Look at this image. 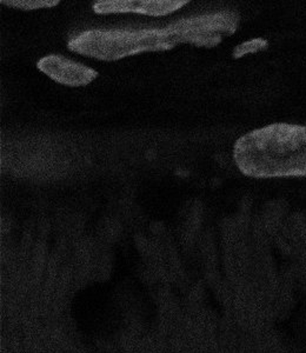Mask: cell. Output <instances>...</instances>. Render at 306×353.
Segmentation results:
<instances>
[{
	"label": "cell",
	"instance_id": "obj_5",
	"mask_svg": "<svg viewBox=\"0 0 306 353\" xmlns=\"http://www.w3.org/2000/svg\"><path fill=\"white\" fill-rule=\"evenodd\" d=\"M187 0H101L93 5L98 14L139 13L145 16H166L184 8Z\"/></svg>",
	"mask_w": 306,
	"mask_h": 353
},
{
	"label": "cell",
	"instance_id": "obj_3",
	"mask_svg": "<svg viewBox=\"0 0 306 353\" xmlns=\"http://www.w3.org/2000/svg\"><path fill=\"white\" fill-rule=\"evenodd\" d=\"M238 21L239 18L234 13H211L178 21L166 26L164 31L174 45L187 43L214 48L222 41L223 37L236 32Z\"/></svg>",
	"mask_w": 306,
	"mask_h": 353
},
{
	"label": "cell",
	"instance_id": "obj_6",
	"mask_svg": "<svg viewBox=\"0 0 306 353\" xmlns=\"http://www.w3.org/2000/svg\"><path fill=\"white\" fill-rule=\"evenodd\" d=\"M1 4L8 8H21V10H38L57 6L59 0H1Z\"/></svg>",
	"mask_w": 306,
	"mask_h": 353
},
{
	"label": "cell",
	"instance_id": "obj_2",
	"mask_svg": "<svg viewBox=\"0 0 306 353\" xmlns=\"http://www.w3.org/2000/svg\"><path fill=\"white\" fill-rule=\"evenodd\" d=\"M176 45L164 30L130 31H86L73 38L69 48L83 56L113 61L138 53L166 51Z\"/></svg>",
	"mask_w": 306,
	"mask_h": 353
},
{
	"label": "cell",
	"instance_id": "obj_1",
	"mask_svg": "<svg viewBox=\"0 0 306 353\" xmlns=\"http://www.w3.org/2000/svg\"><path fill=\"white\" fill-rule=\"evenodd\" d=\"M238 169L254 178L306 176V126L272 124L238 139Z\"/></svg>",
	"mask_w": 306,
	"mask_h": 353
},
{
	"label": "cell",
	"instance_id": "obj_4",
	"mask_svg": "<svg viewBox=\"0 0 306 353\" xmlns=\"http://www.w3.org/2000/svg\"><path fill=\"white\" fill-rule=\"evenodd\" d=\"M37 68L52 81L68 86H85L92 83L98 77V73L92 68L58 54H50L41 58Z\"/></svg>",
	"mask_w": 306,
	"mask_h": 353
},
{
	"label": "cell",
	"instance_id": "obj_7",
	"mask_svg": "<svg viewBox=\"0 0 306 353\" xmlns=\"http://www.w3.org/2000/svg\"><path fill=\"white\" fill-rule=\"evenodd\" d=\"M267 48V41L263 38H256L251 41H244L242 44L238 45L234 48V58H242V57L249 54V53H256L258 51H262L264 48Z\"/></svg>",
	"mask_w": 306,
	"mask_h": 353
}]
</instances>
